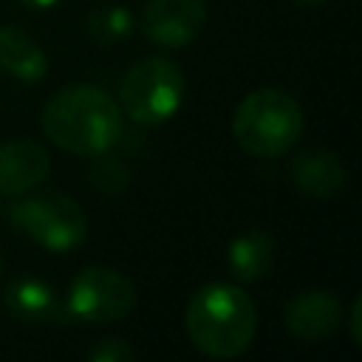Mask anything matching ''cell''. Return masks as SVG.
Returning <instances> with one entry per match:
<instances>
[{
  "instance_id": "obj_1",
  "label": "cell",
  "mask_w": 362,
  "mask_h": 362,
  "mask_svg": "<svg viewBox=\"0 0 362 362\" xmlns=\"http://www.w3.org/2000/svg\"><path fill=\"white\" fill-rule=\"evenodd\" d=\"M42 133L59 150L74 156L107 153L122 136V110L110 93L96 85H71L57 90L42 107Z\"/></svg>"
},
{
  "instance_id": "obj_2",
  "label": "cell",
  "mask_w": 362,
  "mask_h": 362,
  "mask_svg": "<svg viewBox=\"0 0 362 362\" xmlns=\"http://www.w3.org/2000/svg\"><path fill=\"white\" fill-rule=\"evenodd\" d=\"M192 345L212 359L240 356L257 331V308L249 294L229 283H206L192 291L184 314Z\"/></svg>"
},
{
  "instance_id": "obj_3",
  "label": "cell",
  "mask_w": 362,
  "mask_h": 362,
  "mask_svg": "<svg viewBox=\"0 0 362 362\" xmlns=\"http://www.w3.org/2000/svg\"><path fill=\"white\" fill-rule=\"evenodd\" d=\"M232 133L249 156H283L303 136V107L283 88H257L235 107Z\"/></svg>"
},
{
  "instance_id": "obj_4",
  "label": "cell",
  "mask_w": 362,
  "mask_h": 362,
  "mask_svg": "<svg viewBox=\"0 0 362 362\" xmlns=\"http://www.w3.org/2000/svg\"><path fill=\"white\" fill-rule=\"evenodd\" d=\"M187 79L167 57H144L133 62L119 82V110L136 124L153 127L173 119L184 102Z\"/></svg>"
},
{
  "instance_id": "obj_5",
  "label": "cell",
  "mask_w": 362,
  "mask_h": 362,
  "mask_svg": "<svg viewBox=\"0 0 362 362\" xmlns=\"http://www.w3.org/2000/svg\"><path fill=\"white\" fill-rule=\"evenodd\" d=\"M8 221L17 232L31 238L48 252H74L88 235V218L82 206L65 192L23 195L8 206Z\"/></svg>"
},
{
  "instance_id": "obj_6",
  "label": "cell",
  "mask_w": 362,
  "mask_h": 362,
  "mask_svg": "<svg viewBox=\"0 0 362 362\" xmlns=\"http://www.w3.org/2000/svg\"><path fill=\"white\" fill-rule=\"evenodd\" d=\"M136 308V286L110 266H85L74 274L65 311L79 322H119Z\"/></svg>"
},
{
  "instance_id": "obj_7",
  "label": "cell",
  "mask_w": 362,
  "mask_h": 362,
  "mask_svg": "<svg viewBox=\"0 0 362 362\" xmlns=\"http://www.w3.org/2000/svg\"><path fill=\"white\" fill-rule=\"evenodd\" d=\"M206 25V0H147L141 31L158 48H184Z\"/></svg>"
},
{
  "instance_id": "obj_8",
  "label": "cell",
  "mask_w": 362,
  "mask_h": 362,
  "mask_svg": "<svg viewBox=\"0 0 362 362\" xmlns=\"http://www.w3.org/2000/svg\"><path fill=\"white\" fill-rule=\"evenodd\" d=\"M342 320V303L328 288H305L286 303L283 325L300 342H325Z\"/></svg>"
},
{
  "instance_id": "obj_9",
  "label": "cell",
  "mask_w": 362,
  "mask_h": 362,
  "mask_svg": "<svg viewBox=\"0 0 362 362\" xmlns=\"http://www.w3.org/2000/svg\"><path fill=\"white\" fill-rule=\"evenodd\" d=\"M51 173V156L42 144L17 139L0 144V195L17 198L37 189Z\"/></svg>"
},
{
  "instance_id": "obj_10",
  "label": "cell",
  "mask_w": 362,
  "mask_h": 362,
  "mask_svg": "<svg viewBox=\"0 0 362 362\" xmlns=\"http://www.w3.org/2000/svg\"><path fill=\"white\" fill-rule=\"evenodd\" d=\"M288 178L300 192L311 198H331L345 184V167L331 150L311 147V150H300L291 158Z\"/></svg>"
},
{
  "instance_id": "obj_11",
  "label": "cell",
  "mask_w": 362,
  "mask_h": 362,
  "mask_svg": "<svg viewBox=\"0 0 362 362\" xmlns=\"http://www.w3.org/2000/svg\"><path fill=\"white\" fill-rule=\"evenodd\" d=\"M0 68L14 79L37 82L48 74V57L20 25H0Z\"/></svg>"
},
{
  "instance_id": "obj_12",
  "label": "cell",
  "mask_w": 362,
  "mask_h": 362,
  "mask_svg": "<svg viewBox=\"0 0 362 362\" xmlns=\"http://www.w3.org/2000/svg\"><path fill=\"white\" fill-rule=\"evenodd\" d=\"M226 266L238 283H255L274 266V238L263 229H249L226 246Z\"/></svg>"
},
{
  "instance_id": "obj_13",
  "label": "cell",
  "mask_w": 362,
  "mask_h": 362,
  "mask_svg": "<svg viewBox=\"0 0 362 362\" xmlns=\"http://www.w3.org/2000/svg\"><path fill=\"white\" fill-rule=\"evenodd\" d=\"M3 303H6V311L14 320H23V322H45V320H51L57 314L54 288L45 280L34 277V274L11 280L6 286Z\"/></svg>"
},
{
  "instance_id": "obj_14",
  "label": "cell",
  "mask_w": 362,
  "mask_h": 362,
  "mask_svg": "<svg viewBox=\"0 0 362 362\" xmlns=\"http://www.w3.org/2000/svg\"><path fill=\"white\" fill-rule=\"evenodd\" d=\"M133 14L124 6H102L88 17V34L99 45H116L133 34Z\"/></svg>"
},
{
  "instance_id": "obj_15",
  "label": "cell",
  "mask_w": 362,
  "mask_h": 362,
  "mask_svg": "<svg viewBox=\"0 0 362 362\" xmlns=\"http://www.w3.org/2000/svg\"><path fill=\"white\" fill-rule=\"evenodd\" d=\"M90 158H93V161H90L88 178H90V184H93L99 192L110 195V192H122V189L127 187L130 173H127V167H124L119 158H113V156H107V153H99V156H90Z\"/></svg>"
},
{
  "instance_id": "obj_16",
  "label": "cell",
  "mask_w": 362,
  "mask_h": 362,
  "mask_svg": "<svg viewBox=\"0 0 362 362\" xmlns=\"http://www.w3.org/2000/svg\"><path fill=\"white\" fill-rule=\"evenodd\" d=\"M88 359H90V362H130V359H136V348L127 345L124 339L105 337V339H99V342L88 351Z\"/></svg>"
},
{
  "instance_id": "obj_17",
  "label": "cell",
  "mask_w": 362,
  "mask_h": 362,
  "mask_svg": "<svg viewBox=\"0 0 362 362\" xmlns=\"http://www.w3.org/2000/svg\"><path fill=\"white\" fill-rule=\"evenodd\" d=\"M348 322H351V339L359 345L362 342V297L354 300L351 314H348Z\"/></svg>"
},
{
  "instance_id": "obj_18",
  "label": "cell",
  "mask_w": 362,
  "mask_h": 362,
  "mask_svg": "<svg viewBox=\"0 0 362 362\" xmlns=\"http://www.w3.org/2000/svg\"><path fill=\"white\" fill-rule=\"evenodd\" d=\"M17 3H23L28 8H54L59 0H17Z\"/></svg>"
},
{
  "instance_id": "obj_19",
  "label": "cell",
  "mask_w": 362,
  "mask_h": 362,
  "mask_svg": "<svg viewBox=\"0 0 362 362\" xmlns=\"http://www.w3.org/2000/svg\"><path fill=\"white\" fill-rule=\"evenodd\" d=\"M294 3H300V6H317V3H325V0H294Z\"/></svg>"
},
{
  "instance_id": "obj_20",
  "label": "cell",
  "mask_w": 362,
  "mask_h": 362,
  "mask_svg": "<svg viewBox=\"0 0 362 362\" xmlns=\"http://www.w3.org/2000/svg\"><path fill=\"white\" fill-rule=\"evenodd\" d=\"M0 272H3V257H0Z\"/></svg>"
}]
</instances>
